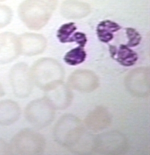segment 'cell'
I'll use <instances>...</instances> for the list:
<instances>
[{"mask_svg": "<svg viewBox=\"0 0 150 155\" xmlns=\"http://www.w3.org/2000/svg\"><path fill=\"white\" fill-rule=\"evenodd\" d=\"M18 12L20 20L29 29L39 30L49 22L53 8L43 0H25L19 5Z\"/></svg>", "mask_w": 150, "mask_h": 155, "instance_id": "1", "label": "cell"}, {"mask_svg": "<svg viewBox=\"0 0 150 155\" xmlns=\"http://www.w3.org/2000/svg\"><path fill=\"white\" fill-rule=\"evenodd\" d=\"M30 73L33 81L38 87L49 90L60 84L63 71L55 60L42 58L33 65Z\"/></svg>", "mask_w": 150, "mask_h": 155, "instance_id": "2", "label": "cell"}, {"mask_svg": "<svg viewBox=\"0 0 150 155\" xmlns=\"http://www.w3.org/2000/svg\"><path fill=\"white\" fill-rule=\"evenodd\" d=\"M10 80L13 92L19 98L30 95L33 89V79L27 64L23 62L15 64L12 67Z\"/></svg>", "mask_w": 150, "mask_h": 155, "instance_id": "3", "label": "cell"}, {"mask_svg": "<svg viewBox=\"0 0 150 155\" xmlns=\"http://www.w3.org/2000/svg\"><path fill=\"white\" fill-rule=\"evenodd\" d=\"M12 144L13 152L17 154H36L41 151L43 143L39 134L24 130L13 138Z\"/></svg>", "mask_w": 150, "mask_h": 155, "instance_id": "4", "label": "cell"}, {"mask_svg": "<svg viewBox=\"0 0 150 155\" xmlns=\"http://www.w3.org/2000/svg\"><path fill=\"white\" fill-rule=\"evenodd\" d=\"M20 54L34 56L43 52L47 46L45 37L39 34L24 33L18 37Z\"/></svg>", "mask_w": 150, "mask_h": 155, "instance_id": "5", "label": "cell"}, {"mask_svg": "<svg viewBox=\"0 0 150 155\" xmlns=\"http://www.w3.org/2000/svg\"><path fill=\"white\" fill-rule=\"evenodd\" d=\"M19 54L18 37L11 32L0 33V64L12 62Z\"/></svg>", "mask_w": 150, "mask_h": 155, "instance_id": "6", "label": "cell"}, {"mask_svg": "<svg viewBox=\"0 0 150 155\" xmlns=\"http://www.w3.org/2000/svg\"><path fill=\"white\" fill-rule=\"evenodd\" d=\"M49 104L44 99L33 101L26 107V119L35 127H42L45 126L49 122Z\"/></svg>", "mask_w": 150, "mask_h": 155, "instance_id": "7", "label": "cell"}, {"mask_svg": "<svg viewBox=\"0 0 150 155\" xmlns=\"http://www.w3.org/2000/svg\"><path fill=\"white\" fill-rule=\"evenodd\" d=\"M71 86L79 91L90 92L94 91L98 86L97 76L87 70H79L74 72L70 78Z\"/></svg>", "mask_w": 150, "mask_h": 155, "instance_id": "8", "label": "cell"}, {"mask_svg": "<svg viewBox=\"0 0 150 155\" xmlns=\"http://www.w3.org/2000/svg\"><path fill=\"white\" fill-rule=\"evenodd\" d=\"M91 12L89 4L78 0H66L60 7V13L65 18L78 19L86 17Z\"/></svg>", "mask_w": 150, "mask_h": 155, "instance_id": "9", "label": "cell"}, {"mask_svg": "<svg viewBox=\"0 0 150 155\" xmlns=\"http://www.w3.org/2000/svg\"><path fill=\"white\" fill-rule=\"evenodd\" d=\"M131 72L127 82L132 92L142 95L149 91V69L140 67Z\"/></svg>", "mask_w": 150, "mask_h": 155, "instance_id": "10", "label": "cell"}, {"mask_svg": "<svg viewBox=\"0 0 150 155\" xmlns=\"http://www.w3.org/2000/svg\"><path fill=\"white\" fill-rule=\"evenodd\" d=\"M21 113L19 105L10 100L0 101V125H12L19 119Z\"/></svg>", "mask_w": 150, "mask_h": 155, "instance_id": "11", "label": "cell"}, {"mask_svg": "<svg viewBox=\"0 0 150 155\" xmlns=\"http://www.w3.org/2000/svg\"><path fill=\"white\" fill-rule=\"evenodd\" d=\"M121 29V27L116 22L106 20L98 24L96 31L99 40L103 43H107L113 40L114 33Z\"/></svg>", "mask_w": 150, "mask_h": 155, "instance_id": "12", "label": "cell"}, {"mask_svg": "<svg viewBox=\"0 0 150 155\" xmlns=\"http://www.w3.org/2000/svg\"><path fill=\"white\" fill-rule=\"evenodd\" d=\"M113 58L122 66L129 67L136 63L138 57L137 53L131 49L127 45H121L119 49L117 48L116 54Z\"/></svg>", "mask_w": 150, "mask_h": 155, "instance_id": "13", "label": "cell"}, {"mask_svg": "<svg viewBox=\"0 0 150 155\" xmlns=\"http://www.w3.org/2000/svg\"><path fill=\"white\" fill-rule=\"evenodd\" d=\"M87 53L84 48L79 46V47L73 49L68 52L64 57V61L71 65L76 66L82 63L86 58Z\"/></svg>", "mask_w": 150, "mask_h": 155, "instance_id": "14", "label": "cell"}, {"mask_svg": "<svg viewBox=\"0 0 150 155\" xmlns=\"http://www.w3.org/2000/svg\"><path fill=\"white\" fill-rule=\"evenodd\" d=\"M77 29V26L74 22L65 24L58 30L57 37L61 43H65L70 42L71 38Z\"/></svg>", "mask_w": 150, "mask_h": 155, "instance_id": "15", "label": "cell"}, {"mask_svg": "<svg viewBox=\"0 0 150 155\" xmlns=\"http://www.w3.org/2000/svg\"><path fill=\"white\" fill-rule=\"evenodd\" d=\"M13 12L10 7L0 4V29L8 26L12 22Z\"/></svg>", "mask_w": 150, "mask_h": 155, "instance_id": "16", "label": "cell"}, {"mask_svg": "<svg viewBox=\"0 0 150 155\" xmlns=\"http://www.w3.org/2000/svg\"><path fill=\"white\" fill-rule=\"evenodd\" d=\"M126 34L128 39L127 43L128 47H135L139 45L142 37L138 32L133 28H125Z\"/></svg>", "mask_w": 150, "mask_h": 155, "instance_id": "17", "label": "cell"}, {"mask_svg": "<svg viewBox=\"0 0 150 155\" xmlns=\"http://www.w3.org/2000/svg\"><path fill=\"white\" fill-rule=\"evenodd\" d=\"M73 41H75L79 45V46L84 48L87 43V38L86 34L81 32L74 33L71 38L70 42Z\"/></svg>", "mask_w": 150, "mask_h": 155, "instance_id": "18", "label": "cell"}, {"mask_svg": "<svg viewBox=\"0 0 150 155\" xmlns=\"http://www.w3.org/2000/svg\"><path fill=\"white\" fill-rule=\"evenodd\" d=\"M6 143L3 140H0V153H3V152H6L5 150L7 148L6 147Z\"/></svg>", "mask_w": 150, "mask_h": 155, "instance_id": "19", "label": "cell"}, {"mask_svg": "<svg viewBox=\"0 0 150 155\" xmlns=\"http://www.w3.org/2000/svg\"><path fill=\"white\" fill-rule=\"evenodd\" d=\"M5 92L4 91V87L1 84V83L0 82V97L4 96L5 95Z\"/></svg>", "mask_w": 150, "mask_h": 155, "instance_id": "20", "label": "cell"}, {"mask_svg": "<svg viewBox=\"0 0 150 155\" xmlns=\"http://www.w3.org/2000/svg\"><path fill=\"white\" fill-rule=\"evenodd\" d=\"M5 1H6V0H0V2H4Z\"/></svg>", "mask_w": 150, "mask_h": 155, "instance_id": "21", "label": "cell"}, {"mask_svg": "<svg viewBox=\"0 0 150 155\" xmlns=\"http://www.w3.org/2000/svg\"><path fill=\"white\" fill-rule=\"evenodd\" d=\"M46 1H55V0H46Z\"/></svg>", "mask_w": 150, "mask_h": 155, "instance_id": "22", "label": "cell"}]
</instances>
